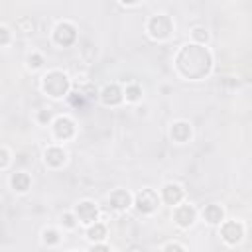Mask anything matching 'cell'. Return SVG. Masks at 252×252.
I'll return each instance as SVG.
<instances>
[{"instance_id": "obj_1", "label": "cell", "mask_w": 252, "mask_h": 252, "mask_svg": "<svg viewBox=\"0 0 252 252\" xmlns=\"http://www.w3.org/2000/svg\"><path fill=\"white\" fill-rule=\"evenodd\" d=\"M211 67H213V57L205 45L187 43L175 55V69L185 79L199 81L211 73Z\"/></svg>"}, {"instance_id": "obj_2", "label": "cell", "mask_w": 252, "mask_h": 252, "mask_svg": "<svg viewBox=\"0 0 252 252\" xmlns=\"http://www.w3.org/2000/svg\"><path fill=\"white\" fill-rule=\"evenodd\" d=\"M41 89L47 96L51 98H63L69 94V89H71V81L69 77L59 71V69H51L47 71L43 77H41Z\"/></svg>"}, {"instance_id": "obj_3", "label": "cell", "mask_w": 252, "mask_h": 252, "mask_svg": "<svg viewBox=\"0 0 252 252\" xmlns=\"http://www.w3.org/2000/svg\"><path fill=\"white\" fill-rule=\"evenodd\" d=\"M146 30H148V35H150L152 39L163 41V39H167V37L171 35V32H173V22H171V18H169L167 14H156V16H152V18L148 20Z\"/></svg>"}, {"instance_id": "obj_4", "label": "cell", "mask_w": 252, "mask_h": 252, "mask_svg": "<svg viewBox=\"0 0 252 252\" xmlns=\"http://www.w3.org/2000/svg\"><path fill=\"white\" fill-rule=\"evenodd\" d=\"M132 205H136V209L142 213V215H150L154 213L158 207H159V195L154 191V189H142L136 193Z\"/></svg>"}, {"instance_id": "obj_5", "label": "cell", "mask_w": 252, "mask_h": 252, "mask_svg": "<svg viewBox=\"0 0 252 252\" xmlns=\"http://www.w3.org/2000/svg\"><path fill=\"white\" fill-rule=\"evenodd\" d=\"M73 215L77 217V222L89 226V224L96 222V219H98V207H96L93 201L85 199V201H79V203L75 205Z\"/></svg>"}, {"instance_id": "obj_6", "label": "cell", "mask_w": 252, "mask_h": 252, "mask_svg": "<svg viewBox=\"0 0 252 252\" xmlns=\"http://www.w3.org/2000/svg\"><path fill=\"white\" fill-rule=\"evenodd\" d=\"M77 39V28L71 22H59L53 30V41L61 47H69L73 45Z\"/></svg>"}, {"instance_id": "obj_7", "label": "cell", "mask_w": 252, "mask_h": 252, "mask_svg": "<svg viewBox=\"0 0 252 252\" xmlns=\"http://www.w3.org/2000/svg\"><path fill=\"white\" fill-rule=\"evenodd\" d=\"M220 238L226 244H230V246L238 244L244 238V226H242V222H238V220H222L220 222Z\"/></svg>"}, {"instance_id": "obj_8", "label": "cell", "mask_w": 252, "mask_h": 252, "mask_svg": "<svg viewBox=\"0 0 252 252\" xmlns=\"http://www.w3.org/2000/svg\"><path fill=\"white\" fill-rule=\"evenodd\" d=\"M197 220V211L193 205L185 203V205H175L173 209V222L179 228H189L193 226V222Z\"/></svg>"}, {"instance_id": "obj_9", "label": "cell", "mask_w": 252, "mask_h": 252, "mask_svg": "<svg viewBox=\"0 0 252 252\" xmlns=\"http://www.w3.org/2000/svg\"><path fill=\"white\" fill-rule=\"evenodd\" d=\"M51 130L59 142H65V140H71L75 136V122L69 116H57L51 122Z\"/></svg>"}, {"instance_id": "obj_10", "label": "cell", "mask_w": 252, "mask_h": 252, "mask_svg": "<svg viewBox=\"0 0 252 252\" xmlns=\"http://www.w3.org/2000/svg\"><path fill=\"white\" fill-rule=\"evenodd\" d=\"M98 98L102 100L104 106H116L124 100V93L116 83H110V85H104L98 91Z\"/></svg>"}, {"instance_id": "obj_11", "label": "cell", "mask_w": 252, "mask_h": 252, "mask_svg": "<svg viewBox=\"0 0 252 252\" xmlns=\"http://www.w3.org/2000/svg\"><path fill=\"white\" fill-rule=\"evenodd\" d=\"M183 195H185V191H183V187L179 185V183H173V181H169V183H165L163 187H161V193H159V201H163V203H167V205H179L181 201H183Z\"/></svg>"}, {"instance_id": "obj_12", "label": "cell", "mask_w": 252, "mask_h": 252, "mask_svg": "<svg viewBox=\"0 0 252 252\" xmlns=\"http://www.w3.org/2000/svg\"><path fill=\"white\" fill-rule=\"evenodd\" d=\"M43 161L47 167L51 169H59L65 165L67 161V152L61 148V146H49L45 152H43Z\"/></svg>"}, {"instance_id": "obj_13", "label": "cell", "mask_w": 252, "mask_h": 252, "mask_svg": "<svg viewBox=\"0 0 252 252\" xmlns=\"http://www.w3.org/2000/svg\"><path fill=\"white\" fill-rule=\"evenodd\" d=\"M132 201H134V197H132L126 189H114V191L108 195V205H110V209H114V211H118V213L130 209Z\"/></svg>"}, {"instance_id": "obj_14", "label": "cell", "mask_w": 252, "mask_h": 252, "mask_svg": "<svg viewBox=\"0 0 252 252\" xmlns=\"http://www.w3.org/2000/svg\"><path fill=\"white\" fill-rule=\"evenodd\" d=\"M191 134H193V130H191V124H189L187 120H177V122H173L171 128H169V136H171V140L177 142V144L189 142Z\"/></svg>"}, {"instance_id": "obj_15", "label": "cell", "mask_w": 252, "mask_h": 252, "mask_svg": "<svg viewBox=\"0 0 252 252\" xmlns=\"http://www.w3.org/2000/svg\"><path fill=\"white\" fill-rule=\"evenodd\" d=\"M10 185H12V189L16 193H26L30 189V185H32V177L26 171H16L10 177Z\"/></svg>"}, {"instance_id": "obj_16", "label": "cell", "mask_w": 252, "mask_h": 252, "mask_svg": "<svg viewBox=\"0 0 252 252\" xmlns=\"http://www.w3.org/2000/svg\"><path fill=\"white\" fill-rule=\"evenodd\" d=\"M203 219L209 224H220L224 220V211H222L220 205H207L203 209Z\"/></svg>"}, {"instance_id": "obj_17", "label": "cell", "mask_w": 252, "mask_h": 252, "mask_svg": "<svg viewBox=\"0 0 252 252\" xmlns=\"http://www.w3.org/2000/svg\"><path fill=\"white\" fill-rule=\"evenodd\" d=\"M87 238L93 242H104L106 240V226L102 222H93L87 226Z\"/></svg>"}, {"instance_id": "obj_18", "label": "cell", "mask_w": 252, "mask_h": 252, "mask_svg": "<svg viewBox=\"0 0 252 252\" xmlns=\"http://www.w3.org/2000/svg\"><path fill=\"white\" fill-rule=\"evenodd\" d=\"M122 93H124V98H126L128 102H138V100L142 98V87H140L138 83L126 85V87L122 89Z\"/></svg>"}, {"instance_id": "obj_19", "label": "cell", "mask_w": 252, "mask_h": 252, "mask_svg": "<svg viewBox=\"0 0 252 252\" xmlns=\"http://www.w3.org/2000/svg\"><path fill=\"white\" fill-rule=\"evenodd\" d=\"M16 30H18L20 33H32V32L35 30V22H33L30 16H22V18L16 20Z\"/></svg>"}, {"instance_id": "obj_20", "label": "cell", "mask_w": 252, "mask_h": 252, "mask_svg": "<svg viewBox=\"0 0 252 252\" xmlns=\"http://www.w3.org/2000/svg\"><path fill=\"white\" fill-rule=\"evenodd\" d=\"M191 37H193V43L205 45L207 39H209V32H207V28H203V26H195V28L191 30Z\"/></svg>"}, {"instance_id": "obj_21", "label": "cell", "mask_w": 252, "mask_h": 252, "mask_svg": "<svg viewBox=\"0 0 252 252\" xmlns=\"http://www.w3.org/2000/svg\"><path fill=\"white\" fill-rule=\"evenodd\" d=\"M41 240H43V244H47V246H55V244L61 240V236H59V232H57L55 228H43Z\"/></svg>"}, {"instance_id": "obj_22", "label": "cell", "mask_w": 252, "mask_h": 252, "mask_svg": "<svg viewBox=\"0 0 252 252\" xmlns=\"http://www.w3.org/2000/svg\"><path fill=\"white\" fill-rule=\"evenodd\" d=\"M26 63H28V69L37 71V69H41V67H43V63H45V61H43V55H41V53L33 51V53H30V55H28Z\"/></svg>"}, {"instance_id": "obj_23", "label": "cell", "mask_w": 252, "mask_h": 252, "mask_svg": "<svg viewBox=\"0 0 252 252\" xmlns=\"http://www.w3.org/2000/svg\"><path fill=\"white\" fill-rule=\"evenodd\" d=\"M85 100H94L96 96H98V91H96V87H93V85H83V87H79V91H77Z\"/></svg>"}, {"instance_id": "obj_24", "label": "cell", "mask_w": 252, "mask_h": 252, "mask_svg": "<svg viewBox=\"0 0 252 252\" xmlns=\"http://www.w3.org/2000/svg\"><path fill=\"white\" fill-rule=\"evenodd\" d=\"M61 222H63V226L65 228H75L79 222H77V217L73 215V213H63L61 215Z\"/></svg>"}, {"instance_id": "obj_25", "label": "cell", "mask_w": 252, "mask_h": 252, "mask_svg": "<svg viewBox=\"0 0 252 252\" xmlns=\"http://www.w3.org/2000/svg\"><path fill=\"white\" fill-rule=\"evenodd\" d=\"M10 152L4 148V146H0V169H6L8 165H10Z\"/></svg>"}, {"instance_id": "obj_26", "label": "cell", "mask_w": 252, "mask_h": 252, "mask_svg": "<svg viewBox=\"0 0 252 252\" xmlns=\"http://www.w3.org/2000/svg\"><path fill=\"white\" fill-rule=\"evenodd\" d=\"M10 39H12L10 30H8L6 26H0V47H2V45H8V43H10Z\"/></svg>"}, {"instance_id": "obj_27", "label": "cell", "mask_w": 252, "mask_h": 252, "mask_svg": "<svg viewBox=\"0 0 252 252\" xmlns=\"http://www.w3.org/2000/svg\"><path fill=\"white\" fill-rule=\"evenodd\" d=\"M67 96H69V102H71L73 106H83V104H85V98H83L79 93H69Z\"/></svg>"}, {"instance_id": "obj_28", "label": "cell", "mask_w": 252, "mask_h": 252, "mask_svg": "<svg viewBox=\"0 0 252 252\" xmlns=\"http://www.w3.org/2000/svg\"><path fill=\"white\" fill-rule=\"evenodd\" d=\"M161 252H185V250H183V246L179 242H167Z\"/></svg>"}, {"instance_id": "obj_29", "label": "cell", "mask_w": 252, "mask_h": 252, "mask_svg": "<svg viewBox=\"0 0 252 252\" xmlns=\"http://www.w3.org/2000/svg\"><path fill=\"white\" fill-rule=\"evenodd\" d=\"M37 120H39V124L47 126V124H49V120H51V114H49V110H39V114H37Z\"/></svg>"}, {"instance_id": "obj_30", "label": "cell", "mask_w": 252, "mask_h": 252, "mask_svg": "<svg viewBox=\"0 0 252 252\" xmlns=\"http://www.w3.org/2000/svg\"><path fill=\"white\" fill-rule=\"evenodd\" d=\"M89 252H110V248H108L104 242H94Z\"/></svg>"}, {"instance_id": "obj_31", "label": "cell", "mask_w": 252, "mask_h": 252, "mask_svg": "<svg viewBox=\"0 0 252 252\" xmlns=\"http://www.w3.org/2000/svg\"><path fill=\"white\" fill-rule=\"evenodd\" d=\"M128 252H144V250H142V248H140V246H132V248H130V250H128Z\"/></svg>"}, {"instance_id": "obj_32", "label": "cell", "mask_w": 252, "mask_h": 252, "mask_svg": "<svg viewBox=\"0 0 252 252\" xmlns=\"http://www.w3.org/2000/svg\"><path fill=\"white\" fill-rule=\"evenodd\" d=\"M71 252H77V250H71Z\"/></svg>"}]
</instances>
